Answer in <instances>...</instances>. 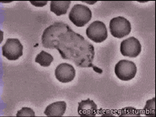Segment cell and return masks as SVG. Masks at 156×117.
I'll return each instance as SVG.
<instances>
[{
  "mask_svg": "<svg viewBox=\"0 0 156 117\" xmlns=\"http://www.w3.org/2000/svg\"><path fill=\"white\" fill-rule=\"evenodd\" d=\"M41 44L44 48L57 49L63 59L74 62L82 68L92 67L101 73V69L93 65L94 48L80 34L70 28L67 23L55 22L43 32Z\"/></svg>",
  "mask_w": 156,
  "mask_h": 117,
  "instance_id": "obj_1",
  "label": "cell"
},
{
  "mask_svg": "<svg viewBox=\"0 0 156 117\" xmlns=\"http://www.w3.org/2000/svg\"><path fill=\"white\" fill-rule=\"evenodd\" d=\"M92 17V12L87 6L76 4L73 5L69 14L70 21L78 27H83Z\"/></svg>",
  "mask_w": 156,
  "mask_h": 117,
  "instance_id": "obj_2",
  "label": "cell"
},
{
  "mask_svg": "<svg viewBox=\"0 0 156 117\" xmlns=\"http://www.w3.org/2000/svg\"><path fill=\"white\" fill-rule=\"evenodd\" d=\"M110 33L116 38H122L131 31V24L128 20L122 16H117L111 20L109 23Z\"/></svg>",
  "mask_w": 156,
  "mask_h": 117,
  "instance_id": "obj_3",
  "label": "cell"
},
{
  "mask_svg": "<svg viewBox=\"0 0 156 117\" xmlns=\"http://www.w3.org/2000/svg\"><path fill=\"white\" fill-rule=\"evenodd\" d=\"M115 73L119 79L128 81L136 76V66L133 62L122 59L115 65Z\"/></svg>",
  "mask_w": 156,
  "mask_h": 117,
  "instance_id": "obj_4",
  "label": "cell"
},
{
  "mask_svg": "<svg viewBox=\"0 0 156 117\" xmlns=\"http://www.w3.org/2000/svg\"><path fill=\"white\" fill-rule=\"evenodd\" d=\"M87 37L96 43H101L106 40L108 31L105 24L103 22L96 20L89 25L86 30Z\"/></svg>",
  "mask_w": 156,
  "mask_h": 117,
  "instance_id": "obj_5",
  "label": "cell"
},
{
  "mask_svg": "<svg viewBox=\"0 0 156 117\" xmlns=\"http://www.w3.org/2000/svg\"><path fill=\"white\" fill-rule=\"evenodd\" d=\"M23 45L16 38H8L2 46V55L9 60H16L23 55Z\"/></svg>",
  "mask_w": 156,
  "mask_h": 117,
  "instance_id": "obj_6",
  "label": "cell"
},
{
  "mask_svg": "<svg viewBox=\"0 0 156 117\" xmlns=\"http://www.w3.org/2000/svg\"><path fill=\"white\" fill-rule=\"evenodd\" d=\"M141 51V44L134 37L125 39L120 44V52L122 55L129 58H136Z\"/></svg>",
  "mask_w": 156,
  "mask_h": 117,
  "instance_id": "obj_7",
  "label": "cell"
},
{
  "mask_svg": "<svg viewBox=\"0 0 156 117\" xmlns=\"http://www.w3.org/2000/svg\"><path fill=\"white\" fill-rule=\"evenodd\" d=\"M76 71L73 66L69 63H61L55 70V76L61 83H69L74 79Z\"/></svg>",
  "mask_w": 156,
  "mask_h": 117,
  "instance_id": "obj_8",
  "label": "cell"
},
{
  "mask_svg": "<svg viewBox=\"0 0 156 117\" xmlns=\"http://www.w3.org/2000/svg\"><path fill=\"white\" fill-rule=\"evenodd\" d=\"M98 107L93 100L87 98L83 100L78 104L77 112L80 116L82 117H93L97 114Z\"/></svg>",
  "mask_w": 156,
  "mask_h": 117,
  "instance_id": "obj_9",
  "label": "cell"
},
{
  "mask_svg": "<svg viewBox=\"0 0 156 117\" xmlns=\"http://www.w3.org/2000/svg\"><path fill=\"white\" fill-rule=\"evenodd\" d=\"M66 103L65 101H56L48 106L44 110V114L46 116H62L66 112Z\"/></svg>",
  "mask_w": 156,
  "mask_h": 117,
  "instance_id": "obj_10",
  "label": "cell"
},
{
  "mask_svg": "<svg viewBox=\"0 0 156 117\" xmlns=\"http://www.w3.org/2000/svg\"><path fill=\"white\" fill-rule=\"evenodd\" d=\"M70 1H51L50 4V10L56 16L66 14L70 5Z\"/></svg>",
  "mask_w": 156,
  "mask_h": 117,
  "instance_id": "obj_11",
  "label": "cell"
},
{
  "mask_svg": "<svg viewBox=\"0 0 156 117\" xmlns=\"http://www.w3.org/2000/svg\"><path fill=\"white\" fill-rule=\"evenodd\" d=\"M53 57L50 55L49 53L44 51H41L38 55H37L35 58V62L40 64L41 66L44 67H48L51 65V63L53 61Z\"/></svg>",
  "mask_w": 156,
  "mask_h": 117,
  "instance_id": "obj_12",
  "label": "cell"
},
{
  "mask_svg": "<svg viewBox=\"0 0 156 117\" xmlns=\"http://www.w3.org/2000/svg\"><path fill=\"white\" fill-rule=\"evenodd\" d=\"M146 116H153L155 115V98L147 101L146 105L143 110Z\"/></svg>",
  "mask_w": 156,
  "mask_h": 117,
  "instance_id": "obj_13",
  "label": "cell"
},
{
  "mask_svg": "<svg viewBox=\"0 0 156 117\" xmlns=\"http://www.w3.org/2000/svg\"><path fill=\"white\" fill-rule=\"evenodd\" d=\"M119 116L121 117H138L140 116V110L133 107H126L120 111Z\"/></svg>",
  "mask_w": 156,
  "mask_h": 117,
  "instance_id": "obj_14",
  "label": "cell"
},
{
  "mask_svg": "<svg viewBox=\"0 0 156 117\" xmlns=\"http://www.w3.org/2000/svg\"><path fill=\"white\" fill-rule=\"evenodd\" d=\"M16 116L17 117H23V116H35V113L33 111V109L30 108H27V107H23L22 108V109H20V111H18L17 113H16Z\"/></svg>",
  "mask_w": 156,
  "mask_h": 117,
  "instance_id": "obj_15",
  "label": "cell"
},
{
  "mask_svg": "<svg viewBox=\"0 0 156 117\" xmlns=\"http://www.w3.org/2000/svg\"><path fill=\"white\" fill-rule=\"evenodd\" d=\"M30 3L33 5H35L37 7H41V6H44L47 4V1H43V2H34V1H30Z\"/></svg>",
  "mask_w": 156,
  "mask_h": 117,
  "instance_id": "obj_16",
  "label": "cell"
}]
</instances>
